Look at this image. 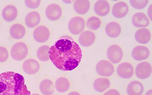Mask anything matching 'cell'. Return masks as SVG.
I'll return each mask as SVG.
<instances>
[{
	"mask_svg": "<svg viewBox=\"0 0 152 95\" xmlns=\"http://www.w3.org/2000/svg\"><path fill=\"white\" fill-rule=\"evenodd\" d=\"M50 59L57 69L64 71H72L80 63L82 51L78 43L70 37L60 38L50 48Z\"/></svg>",
	"mask_w": 152,
	"mask_h": 95,
	"instance_id": "cell-1",
	"label": "cell"
},
{
	"mask_svg": "<svg viewBox=\"0 0 152 95\" xmlns=\"http://www.w3.org/2000/svg\"><path fill=\"white\" fill-rule=\"evenodd\" d=\"M23 76L15 72L0 74V95H30Z\"/></svg>",
	"mask_w": 152,
	"mask_h": 95,
	"instance_id": "cell-2",
	"label": "cell"
},
{
	"mask_svg": "<svg viewBox=\"0 0 152 95\" xmlns=\"http://www.w3.org/2000/svg\"><path fill=\"white\" fill-rule=\"evenodd\" d=\"M28 47L26 45L22 42H18L12 46L10 55L12 59L20 61L25 59L28 55Z\"/></svg>",
	"mask_w": 152,
	"mask_h": 95,
	"instance_id": "cell-3",
	"label": "cell"
},
{
	"mask_svg": "<svg viewBox=\"0 0 152 95\" xmlns=\"http://www.w3.org/2000/svg\"><path fill=\"white\" fill-rule=\"evenodd\" d=\"M96 71L99 75L104 77H109L113 74L115 69L113 65L109 61L102 60L97 63Z\"/></svg>",
	"mask_w": 152,
	"mask_h": 95,
	"instance_id": "cell-4",
	"label": "cell"
},
{
	"mask_svg": "<svg viewBox=\"0 0 152 95\" xmlns=\"http://www.w3.org/2000/svg\"><path fill=\"white\" fill-rule=\"evenodd\" d=\"M85 28V21L82 17H73L69 21V30L70 33L73 35L79 34L83 31Z\"/></svg>",
	"mask_w": 152,
	"mask_h": 95,
	"instance_id": "cell-5",
	"label": "cell"
},
{
	"mask_svg": "<svg viewBox=\"0 0 152 95\" xmlns=\"http://www.w3.org/2000/svg\"><path fill=\"white\" fill-rule=\"evenodd\" d=\"M107 56L110 61L114 64H116L123 59V50L119 45H113L110 46L107 50Z\"/></svg>",
	"mask_w": 152,
	"mask_h": 95,
	"instance_id": "cell-6",
	"label": "cell"
},
{
	"mask_svg": "<svg viewBox=\"0 0 152 95\" xmlns=\"http://www.w3.org/2000/svg\"><path fill=\"white\" fill-rule=\"evenodd\" d=\"M135 73L136 76L138 78L141 80L146 79L151 75V65L146 61L141 62L136 67Z\"/></svg>",
	"mask_w": 152,
	"mask_h": 95,
	"instance_id": "cell-7",
	"label": "cell"
},
{
	"mask_svg": "<svg viewBox=\"0 0 152 95\" xmlns=\"http://www.w3.org/2000/svg\"><path fill=\"white\" fill-rule=\"evenodd\" d=\"M50 33L49 29L44 26H40L35 28L34 31V39L37 42L43 43L49 39Z\"/></svg>",
	"mask_w": 152,
	"mask_h": 95,
	"instance_id": "cell-8",
	"label": "cell"
},
{
	"mask_svg": "<svg viewBox=\"0 0 152 95\" xmlns=\"http://www.w3.org/2000/svg\"><path fill=\"white\" fill-rule=\"evenodd\" d=\"M45 14L48 20L52 21H57L61 17V8L57 4H51L46 8Z\"/></svg>",
	"mask_w": 152,
	"mask_h": 95,
	"instance_id": "cell-9",
	"label": "cell"
},
{
	"mask_svg": "<svg viewBox=\"0 0 152 95\" xmlns=\"http://www.w3.org/2000/svg\"><path fill=\"white\" fill-rule=\"evenodd\" d=\"M134 69L132 65L129 62H123L118 66L117 73L121 78L129 79L132 77Z\"/></svg>",
	"mask_w": 152,
	"mask_h": 95,
	"instance_id": "cell-10",
	"label": "cell"
},
{
	"mask_svg": "<svg viewBox=\"0 0 152 95\" xmlns=\"http://www.w3.org/2000/svg\"><path fill=\"white\" fill-rule=\"evenodd\" d=\"M150 56V50L145 46H137L133 49L132 52L133 59L139 61L147 59Z\"/></svg>",
	"mask_w": 152,
	"mask_h": 95,
	"instance_id": "cell-11",
	"label": "cell"
},
{
	"mask_svg": "<svg viewBox=\"0 0 152 95\" xmlns=\"http://www.w3.org/2000/svg\"><path fill=\"white\" fill-rule=\"evenodd\" d=\"M128 5L123 1H119L113 5L112 13L114 17L117 18L124 17L129 12Z\"/></svg>",
	"mask_w": 152,
	"mask_h": 95,
	"instance_id": "cell-12",
	"label": "cell"
},
{
	"mask_svg": "<svg viewBox=\"0 0 152 95\" xmlns=\"http://www.w3.org/2000/svg\"><path fill=\"white\" fill-rule=\"evenodd\" d=\"M40 67L39 62L33 59H27L23 63V70L26 74L29 75L36 74L39 71Z\"/></svg>",
	"mask_w": 152,
	"mask_h": 95,
	"instance_id": "cell-13",
	"label": "cell"
},
{
	"mask_svg": "<svg viewBox=\"0 0 152 95\" xmlns=\"http://www.w3.org/2000/svg\"><path fill=\"white\" fill-rule=\"evenodd\" d=\"M132 23L137 28H145L150 24V21L147 16L142 12L135 13L132 18Z\"/></svg>",
	"mask_w": 152,
	"mask_h": 95,
	"instance_id": "cell-14",
	"label": "cell"
},
{
	"mask_svg": "<svg viewBox=\"0 0 152 95\" xmlns=\"http://www.w3.org/2000/svg\"><path fill=\"white\" fill-rule=\"evenodd\" d=\"M94 9L96 14L103 17L109 13L110 7L109 3L107 1H98L95 3Z\"/></svg>",
	"mask_w": 152,
	"mask_h": 95,
	"instance_id": "cell-15",
	"label": "cell"
},
{
	"mask_svg": "<svg viewBox=\"0 0 152 95\" xmlns=\"http://www.w3.org/2000/svg\"><path fill=\"white\" fill-rule=\"evenodd\" d=\"M96 36L94 33L90 31H85L82 32L79 38L80 44L84 47H89L94 43Z\"/></svg>",
	"mask_w": 152,
	"mask_h": 95,
	"instance_id": "cell-16",
	"label": "cell"
},
{
	"mask_svg": "<svg viewBox=\"0 0 152 95\" xmlns=\"http://www.w3.org/2000/svg\"><path fill=\"white\" fill-rule=\"evenodd\" d=\"M2 15L4 20L7 22L14 21L17 17V9L14 5H8L3 9Z\"/></svg>",
	"mask_w": 152,
	"mask_h": 95,
	"instance_id": "cell-17",
	"label": "cell"
},
{
	"mask_svg": "<svg viewBox=\"0 0 152 95\" xmlns=\"http://www.w3.org/2000/svg\"><path fill=\"white\" fill-rule=\"evenodd\" d=\"M105 31L107 36L112 39H115L118 37L121 33V28L118 23L111 22L107 24Z\"/></svg>",
	"mask_w": 152,
	"mask_h": 95,
	"instance_id": "cell-18",
	"label": "cell"
},
{
	"mask_svg": "<svg viewBox=\"0 0 152 95\" xmlns=\"http://www.w3.org/2000/svg\"><path fill=\"white\" fill-rule=\"evenodd\" d=\"M135 38L138 43L146 44L150 42L151 39V33L147 28H141L135 32Z\"/></svg>",
	"mask_w": 152,
	"mask_h": 95,
	"instance_id": "cell-19",
	"label": "cell"
},
{
	"mask_svg": "<svg viewBox=\"0 0 152 95\" xmlns=\"http://www.w3.org/2000/svg\"><path fill=\"white\" fill-rule=\"evenodd\" d=\"M40 15L38 12H29L25 17V22L27 27L30 28H35L40 23Z\"/></svg>",
	"mask_w": 152,
	"mask_h": 95,
	"instance_id": "cell-20",
	"label": "cell"
},
{
	"mask_svg": "<svg viewBox=\"0 0 152 95\" xmlns=\"http://www.w3.org/2000/svg\"><path fill=\"white\" fill-rule=\"evenodd\" d=\"M9 32L12 38L19 40L22 39L25 36L26 29L21 24H15L11 27Z\"/></svg>",
	"mask_w": 152,
	"mask_h": 95,
	"instance_id": "cell-21",
	"label": "cell"
},
{
	"mask_svg": "<svg viewBox=\"0 0 152 95\" xmlns=\"http://www.w3.org/2000/svg\"><path fill=\"white\" fill-rule=\"evenodd\" d=\"M143 85L138 81L130 83L127 87V91L128 95H142L144 91Z\"/></svg>",
	"mask_w": 152,
	"mask_h": 95,
	"instance_id": "cell-22",
	"label": "cell"
},
{
	"mask_svg": "<svg viewBox=\"0 0 152 95\" xmlns=\"http://www.w3.org/2000/svg\"><path fill=\"white\" fill-rule=\"evenodd\" d=\"M110 81L108 78H99L94 82L93 87L95 91L99 93H102L109 88Z\"/></svg>",
	"mask_w": 152,
	"mask_h": 95,
	"instance_id": "cell-23",
	"label": "cell"
},
{
	"mask_svg": "<svg viewBox=\"0 0 152 95\" xmlns=\"http://www.w3.org/2000/svg\"><path fill=\"white\" fill-rule=\"evenodd\" d=\"M90 7L89 1H76L74 3V8L76 13L85 15L87 13Z\"/></svg>",
	"mask_w": 152,
	"mask_h": 95,
	"instance_id": "cell-24",
	"label": "cell"
},
{
	"mask_svg": "<svg viewBox=\"0 0 152 95\" xmlns=\"http://www.w3.org/2000/svg\"><path fill=\"white\" fill-rule=\"evenodd\" d=\"M40 90L43 95H52L55 91L54 84L51 80H43L40 85Z\"/></svg>",
	"mask_w": 152,
	"mask_h": 95,
	"instance_id": "cell-25",
	"label": "cell"
},
{
	"mask_svg": "<svg viewBox=\"0 0 152 95\" xmlns=\"http://www.w3.org/2000/svg\"><path fill=\"white\" fill-rule=\"evenodd\" d=\"M70 82L65 77H60L57 79L55 81L56 89L58 92L64 93L69 90L70 88Z\"/></svg>",
	"mask_w": 152,
	"mask_h": 95,
	"instance_id": "cell-26",
	"label": "cell"
},
{
	"mask_svg": "<svg viewBox=\"0 0 152 95\" xmlns=\"http://www.w3.org/2000/svg\"><path fill=\"white\" fill-rule=\"evenodd\" d=\"M49 49V47L46 45H43L39 48L37 52V56L39 60L42 62H47L49 60L48 55Z\"/></svg>",
	"mask_w": 152,
	"mask_h": 95,
	"instance_id": "cell-27",
	"label": "cell"
},
{
	"mask_svg": "<svg viewBox=\"0 0 152 95\" xmlns=\"http://www.w3.org/2000/svg\"><path fill=\"white\" fill-rule=\"evenodd\" d=\"M101 21L99 18L96 17L89 18L86 22L87 28L91 30H96L100 28Z\"/></svg>",
	"mask_w": 152,
	"mask_h": 95,
	"instance_id": "cell-28",
	"label": "cell"
},
{
	"mask_svg": "<svg viewBox=\"0 0 152 95\" xmlns=\"http://www.w3.org/2000/svg\"><path fill=\"white\" fill-rule=\"evenodd\" d=\"M149 1H130V3L134 9L141 10L144 9L148 4Z\"/></svg>",
	"mask_w": 152,
	"mask_h": 95,
	"instance_id": "cell-29",
	"label": "cell"
},
{
	"mask_svg": "<svg viewBox=\"0 0 152 95\" xmlns=\"http://www.w3.org/2000/svg\"><path fill=\"white\" fill-rule=\"evenodd\" d=\"M9 56L7 49L3 47H0V62L6 61L9 58Z\"/></svg>",
	"mask_w": 152,
	"mask_h": 95,
	"instance_id": "cell-30",
	"label": "cell"
},
{
	"mask_svg": "<svg viewBox=\"0 0 152 95\" xmlns=\"http://www.w3.org/2000/svg\"><path fill=\"white\" fill-rule=\"evenodd\" d=\"M41 1H25L26 5L28 8L35 9L39 7L40 5Z\"/></svg>",
	"mask_w": 152,
	"mask_h": 95,
	"instance_id": "cell-31",
	"label": "cell"
},
{
	"mask_svg": "<svg viewBox=\"0 0 152 95\" xmlns=\"http://www.w3.org/2000/svg\"><path fill=\"white\" fill-rule=\"evenodd\" d=\"M104 95H120V94L116 89H111L106 92Z\"/></svg>",
	"mask_w": 152,
	"mask_h": 95,
	"instance_id": "cell-32",
	"label": "cell"
},
{
	"mask_svg": "<svg viewBox=\"0 0 152 95\" xmlns=\"http://www.w3.org/2000/svg\"><path fill=\"white\" fill-rule=\"evenodd\" d=\"M152 5H151L150 7L148 8V15L149 17H150V20H152L151 19V10H152Z\"/></svg>",
	"mask_w": 152,
	"mask_h": 95,
	"instance_id": "cell-33",
	"label": "cell"
},
{
	"mask_svg": "<svg viewBox=\"0 0 152 95\" xmlns=\"http://www.w3.org/2000/svg\"><path fill=\"white\" fill-rule=\"evenodd\" d=\"M67 95H81L79 93L75 91L69 93Z\"/></svg>",
	"mask_w": 152,
	"mask_h": 95,
	"instance_id": "cell-34",
	"label": "cell"
},
{
	"mask_svg": "<svg viewBox=\"0 0 152 95\" xmlns=\"http://www.w3.org/2000/svg\"><path fill=\"white\" fill-rule=\"evenodd\" d=\"M145 95H152V90L150 89V90L148 91L145 94Z\"/></svg>",
	"mask_w": 152,
	"mask_h": 95,
	"instance_id": "cell-35",
	"label": "cell"
},
{
	"mask_svg": "<svg viewBox=\"0 0 152 95\" xmlns=\"http://www.w3.org/2000/svg\"><path fill=\"white\" fill-rule=\"evenodd\" d=\"M31 95H40V94H32Z\"/></svg>",
	"mask_w": 152,
	"mask_h": 95,
	"instance_id": "cell-36",
	"label": "cell"
}]
</instances>
